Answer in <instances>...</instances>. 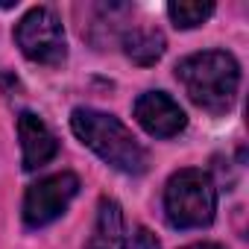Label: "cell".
<instances>
[{
	"label": "cell",
	"instance_id": "7c38bea8",
	"mask_svg": "<svg viewBox=\"0 0 249 249\" xmlns=\"http://www.w3.org/2000/svg\"><path fill=\"white\" fill-rule=\"evenodd\" d=\"M182 249H223L220 243H208V240H202V243H191V246H182Z\"/></svg>",
	"mask_w": 249,
	"mask_h": 249
},
{
	"label": "cell",
	"instance_id": "30bf717a",
	"mask_svg": "<svg viewBox=\"0 0 249 249\" xmlns=\"http://www.w3.org/2000/svg\"><path fill=\"white\" fill-rule=\"evenodd\" d=\"M167 15L173 21V27L179 30H194L199 24H205L214 15V3H194V0H179V3L167 6Z\"/></svg>",
	"mask_w": 249,
	"mask_h": 249
},
{
	"label": "cell",
	"instance_id": "6da1fadb",
	"mask_svg": "<svg viewBox=\"0 0 249 249\" xmlns=\"http://www.w3.org/2000/svg\"><path fill=\"white\" fill-rule=\"evenodd\" d=\"M71 129L88 150H94L106 164H111L120 173L138 176L150 164V156L141 147V141L114 114H106L97 108H73Z\"/></svg>",
	"mask_w": 249,
	"mask_h": 249
},
{
	"label": "cell",
	"instance_id": "8992f818",
	"mask_svg": "<svg viewBox=\"0 0 249 249\" xmlns=\"http://www.w3.org/2000/svg\"><path fill=\"white\" fill-rule=\"evenodd\" d=\"M135 120L153 138H173L188 126V114L164 91H147L135 100Z\"/></svg>",
	"mask_w": 249,
	"mask_h": 249
},
{
	"label": "cell",
	"instance_id": "ba28073f",
	"mask_svg": "<svg viewBox=\"0 0 249 249\" xmlns=\"http://www.w3.org/2000/svg\"><path fill=\"white\" fill-rule=\"evenodd\" d=\"M85 249H126V229H123V211L117 199L103 196L97 205V220Z\"/></svg>",
	"mask_w": 249,
	"mask_h": 249
},
{
	"label": "cell",
	"instance_id": "9c48e42d",
	"mask_svg": "<svg viewBox=\"0 0 249 249\" xmlns=\"http://www.w3.org/2000/svg\"><path fill=\"white\" fill-rule=\"evenodd\" d=\"M123 53L135 65H156L164 56V36L156 27H135L123 33Z\"/></svg>",
	"mask_w": 249,
	"mask_h": 249
},
{
	"label": "cell",
	"instance_id": "3957f363",
	"mask_svg": "<svg viewBox=\"0 0 249 249\" xmlns=\"http://www.w3.org/2000/svg\"><path fill=\"white\" fill-rule=\"evenodd\" d=\"M217 214V188L205 170L185 167L167 179L164 188V217L173 229H202L211 226Z\"/></svg>",
	"mask_w": 249,
	"mask_h": 249
},
{
	"label": "cell",
	"instance_id": "52a82bcc",
	"mask_svg": "<svg viewBox=\"0 0 249 249\" xmlns=\"http://www.w3.org/2000/svg\"><path fill=\"white\" fill-rule=\"evenodd\" d=\"M18 138H21V164L24 170H38L50 164L59 153V141L50 126L33 111H21L18 117Z\"/></svg>",
	"mask_w": 249,
	"mask_h": 249
},
{
	"label": "cell",
	"instance_id": "7a4b0ae2",
	"mask_svg": "<svg viewBox=\"0 0 249 249\" xmlns=\"http://www.w3.org/2000/svg\"><path fill=\"white\" fill-rule=\"evenodd\" d=\"M176 79L194 106L223 114L234 106L240 88V65L226 50H202L176 65Z\"/></svg>",
	"mask_w": 249,
	"mask_h": 249
},
{
	"label": "cell",
	"instance_id": "277c9868",
	"mask_svg": "<svg viewBox=\"0 0 249 249\" xmlns=\"http://www.w3.org/2000/svg\"><path fill=\"white\" fill-rule=\"evenodd\" d=\"M15 44L21 47V53L30 62L56 68L65 62L68 56V41H65V27L59 21V15L47 6H36L30 9L18 27H15Z\"/></svg>",
	"mask_w": 249,
	"mask_h": 249
},
{
	"label": "cell",
	"instance_id": "8fae6325",
	"mask_svg": "<svg viewBox=\"0 0 249 249\" xmlns=\"http://www.w3.org/2000/svg\"><path fill=\"white\" fill-rule=\"evenodd\" d=\"M132 249H159V240H156V234H150L147 229H138Z\"/></svg>",
	"mask_w": 249,
	"mask_h": 249
},
{
	"label": "cell",
	"instance_id": "5b68a950",
	"mask_svg": "<svg viewBox=\"0 0 249 249\" xmlns=\"http://www.w3.org/2000/svg\"><path fill=\"white\" fill-rule=\"evenodd\" d=\"M76 194H79V179L73 173H53L38 179L24 194V223L30 229L50 226L68 211Z\"/></svg>",
	"mask_w": 249,
	"mask_h": 249
}]
</instances>
